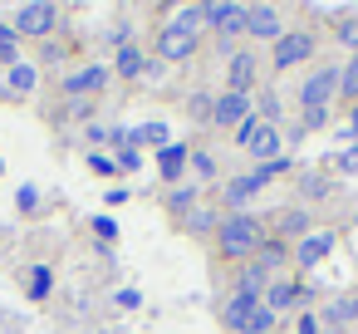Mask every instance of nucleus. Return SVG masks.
Returning a JSON list of instances; mask_svg holds the SVG:
<instances>
[{
	"label": "nucleus",
	"instance_id": "nucleus-1",
	"mask_svg": "<svg viewBox=\"0 0 358 334\" xmlns=\"http://www.w3.org/2000/svg\"><path fill=\"white\" fill-rule=\"evenodd\" d=\"M270 241V231H265V221H255V216H245V211H231V216H221V226H216V256L221 260H255V251Z\"/></svg>",
	"mask_w": 358,
	"mask_h": 334
},
{
	"label": "nucleus",
	"instance_id": "nucleus-2",
	"mask_svg": "<svg viewBox=\"0 0 358 334\" xmlns=\"http://www.w3.org/2000/svg\"><path fill=\"white\" fill-rule=\"evenodd\" d=\"M236 143L255 158V162H270V158H280V128L275 123H265V118H245L241 128H236Z\"/></svg>",
	"mask_w": 358,
	"mask_h": 334
},
{
	"label": "nucleus",
	"instance_id": "nucleus-3",
	"mask_svg": "<svg viewBox=\"0 0 358 334\" xmlns=\"http://www.w3.org/2000/svg\"><path fill=\"white\" fill-rule=\"evenodd\" d=\"M206 30L221 45L241 40L245 35V6H241V0H206Z\"/></svg>",
	"mask_w": 358,
	"mask_h": 334
},
{
	"label": "nucleus",
	"instance_id": "nucleus-4",
	"mask_svg": "<svg viewBox=\"0 0 358 334\" xmlns=\"http://www.w3.org/2000/svg\"><path fill=\"white\" fill-rule=\"evenodd\" d=\"M314 50H319V40H314L309 30H280V40H275V50H270V64H275V69H294V64L314 60Z\"/></svg>",
	"mask_w": 358,
	"mask_h": 334
},
{
	"label": "nucleus",
	"instance_id": "nucleus-5",
	"mask_svg": "<svg viewBox=\"0 0 358 334\" xmlns=\"http://www.w3.org/2000/svg\"><path fill=\"white\" fill-rule=\"evenodd\" d=\"M334 99H338V69L334 64H319L299 84V109H334Z\"/></svg>",
	"mask_w": 358,
	"mask_h": 334
},
{
	"label": "nucleus",
	"instance_id": "nucleus-6",
	"mask_svg": "<svg viewBox=\"0 0 358 334\" xmlns=\"http://www.w3.org/2000/svg\"><path fill=\"white\" fill-rule=\"evenodd\" d=\"M309 300V285L304 280H289V275H275L270 285H265V309H275V314H289V309H299Z\"/></svg>",
	"mask_w": 358,
	"mask_h": 334
},
{
	"label": "nucleus",
	"instance_id": "nucleus-7",
	"mask_svg": "<svg viewBox=\"0 0 358 334\" xmlns=\"http://www.w3.org/2000/svg\"><path fill=\"white\" fill-rule=\"evenodd\" d=\"M334 246H338V236L314 226V231H304V236L294 241V265H299V270H314L319 260H329V256H334Z\"/></svg>",
	"mask_w": 358,
	"mask_h": 334
},
{
	"label": "nucleus",
	"instance_id": "nucleus-8",
	"mask_svg": "<svg viewBox=\"0 0 358 334\" xmlns=\"http://www.w3.org/2000/svg\"><path fill=\"white\" fill-rule=\"evenodd\" d=\"M250 113H255V109H250V99L226 89V94H216V99H211V118H206V123H211V128H241Z\"/></svg>",
	"mask_w": 358,
	"mask_h": 334
},
{
	"label": "nucleus",
	"instance_id": "nucleus-9",
	"mask_svg": "<svg viewBox=\"0 0 358 334\" xmlns=\"http://www.w3.org/2000/svg\"><path fill=\"white\" fill-rule=\"evenodd\" d=\"M196 45H201V40H192V35L177 30V25H162V30H157V55H162L167 64H187V60L196 55Z\"/></svg>",
	"mask_w": 358,
	"mask_h": 334
},
{
	"label": "nucleus",
	"instance_id": "nucleus-10",
	"mask_svg": "<svg viewBox=\"0 0 358 334\" xmlns=\"http://www.w3.org/2000/svg\"><path fill=\"white\" fill-rule=\"evenodd\" d=\"M55 30V6L50 0H30V6L15 15V35H50Z\"/></svg>",
	"mask_w": 358,
	"mask_h": 334
},
{
	"label": "nucleus",
	"instance_id": "nucleus-11",
	"mask_svg": "<svg viewBox=\"0 0 358 334\" xmlns=\"http://www.w3.org/2000/svg\"><path fill=\"white\" fill-rule=\"evenodd\" d=\"M245 35L250 40H280V11L275 6H245Z\"/></svg>",
	"mask_w": 358,
	"mask_h": 334
},
{
	"label": "nucleus",
	"instance_id": "nucleus-12",
	"mask_svg": "<svg viewBox=\"0 0 358 334\" xmlns=\"http://www.w3.org/2000/svg\"><path fill=\"white\" fill-rule=\"evenodd\" d=\"M226 89H231V94H245V99H250V89H255V55H250V50H236V55H231V69H226Z\"/></svg>",
	"mask_w": 358,
	"mask_h": 334
},
{
	"label": "nucleus",
	"instance_id": "nucleus-13",
	"mask_svg": "<svg viewBox=\"0 0 358 334\" xmlns=\"http://www.w3.org/2000/svg\"><path fill=\"white\" fill-rule=\"evenodd\" d=\"M255 305H260V295H241V290H236V295L221 305V324H226L231 334H245V329H250V309H255Z\"/></svg>",
	"mask_w": 358,
	"mask_h": 334
},
{
	"label": "nucleus",
	"instance_id": "nucleus-14",
	"mask_svg": "<svg viewBox=\"0 0 358 334\" xmlns=\"http://www.w3.org/2000/svg\"><path fill=\"white\" fill-rule=\"evenodd\" d=\"M324 329H343V324H358V295H338L324 305Z\"/></svg>",
	"mask_w": 358,
	"mask_h": 334
},
{
	"label": "nucleus",
	"instance_id": "nucleus-15",
	"mask_svg": "<svg viewBox=\"0 0 358 334\" xmlns=\"http://www.w3.org/2000/svg\"><path fill=\"white\" fill-rule=\"evenodd\" d=\"M187 158H192V148H182V143L157 148V172H162V182H177V177L187 172Z\"/></svg>",
	"mask_w": 358,
	"mask_h": 334
},
{
	"label": "nucleus",
	"instance_id": "nucleus-16",
	"mask_svg": "<svg viewBox=\"0 0 358 334\" xmlns=\"http://www.w3.org/2000/svg\"><path fill=\"white\" fill-rule=\"evenodd\" d=\"M103 84H108V69L103 64H89V69H79V74L64 79V94H99Z\"/></svg>",
	"mask_w": 358,
	"mask_h": 334
},
{
	"label": "nucleus",
	"instance_id": "nucleus-17",
	"mask_svg": "<svg viewBox=\"0 0 358 334\" xmlns=\"http://www.w3.org/2000/svg\"><path fill=\"white\" fill-rule=\"evenodd\" d=\"M260 187H265V177H260V172H245V177H236V182L226 187V207H231V211H241V207H245V202H250Z\"/></svg>",
	"mask_w": 358,
	"mask_h": 334
},
{
	"label": "nucleus",
	"instance_id": "nucleus-18",
	"mask_svg": "<svg viewBox=\"0 0 358 334\" xmlns=\"http://www.w3.org/2000/svg\"><path fill=\"white\" fill-rule=\"evenodd\" d=\"M167 25H177V30H187L192 40H201V35H206V6H187V11H177Z\"/></svg>",
	"mask_w": 358,
	"mask_h": 334
},
{
	"label": "nucleus",
	"instance_id": "nucleus-19",
	"mask_svg": "<svg viewBox=\"0 0 358 334\" xmlns=\"http://www.w3.org/2000/svg\"><path fill=\"white\" fill-rule=\"evenodd\" d=\"M143 69H148V64H143V50H138V45H123V50H118V74H123V79H138Z\"/></svg>",
	"mask_w": 358,
	"mask_h": 334
},
{
	"label": "nucleus",
	"instance_id": "nucleus-20",
	"mask_svg": "<svg viewBox=\"0 0 358 334\" xmlns=\"http://www.w3.org/2000/svg\"><path fill=\"white\" fill-rule=\"evenodd\" d=\"M334 40L358 55V15H338V20H334Z\"/></svg>",
	"mask_w": 358,
	"mask_h": 334
},
{
	"label": "nucleus",
	"instance_id": "nucleus-21",
	"mask_svg": "<svg viewBox=\"0 0 358 334\" xmlns=\"http://www.w3.org/2000/svg\"><path fill=\"white\" fill-rule=\"evenodd\" d=\"M338 99H348V104H358V55L338 69Z\"/></svg>",
	"mask_w": 358,
	"mask_h": 334
},
{
	"label": "nucleus",
	"instance_id": "nucleus-22",
	"mask_svg": "<svg viewBox=\"0 0 358 334\" xmlns=\"http://www.w3.org/2000/svg\"><path fill=\"white\" fill-rule=\"evenodd\" d=\"M275 226H280V241H289V236H304V231H309V216H304V211H280Z\"/></svg>",
	"mask_w": 358,
	"mask_h": 334
},
{
	"label": "nucleus",
	"instance_id": "nucleus-23",
	"mask_svg": "<svg viewBox=\"0 0 358 334\" xmlns=\"http://www.w3.org/2000/svg\"><path fill=\"white\" fill-rule=\"evenodd\" d=\"M275 324H280V314H275V309H265V305H255V309H250V329H245V334H275Z\"/></svg>",
	"mask_w": 358,
	"mask_h": 334
},
{
	"label": "nucleus",
	"instance_id": "nucleus-24",
	"mask_svg": "<svg viewBox=\"0 0 358 334\" xmlns=\"http://www.w3.org/2000/svg\"><path fill=\"white\" fill-rule=\"evenodd\" d=\"M50 280H55V275H50V265H35V270L25 275V290H30L35 300H45V295H50Z\"/></svg>",
	"mask_w": 358,
	"mask_h": 334
},
{
	"label": "nucleus",
	"instance_id": "nucleus-25",
	"mask_svg": "<svg viewBox=\"0 0 358 334\" xmlns=\"http://www.w3.org/2000/svg\"><path fill=\"white\" fill-rule=\"evenodd\" d=\"M35 84H40V74H35L30 64H15V69H10V89H15V94H30Z\"/></svg>",
	"mask_w": 358,
	"mask_h": 334
},
{
	"label": "nucleus",
	"instance_id": "nucleus-26",
	"mask_svg": "<svg viewBox=\"0 0 358 334\" xmlns=\"http://www.w3.org/2000/svg\"><path fill=\"white\" fill-rule=\"evenodd\" d=\"M187 226H192V231H216V226H221V216H216V211H206V207H192V211H187Z\"/></svg>",
	"mask_w": 358,
	"mask_h": 334
},
{
	"label": "nucleus",
	"instance_id": "nucleus-27",
	"mask_svg": "<svg viewBox=\"0 0 358 334\" xmlns=\"http://www.w3.org/2000/svg\"><path fill=\"white\" fill-rule=\"evenodd\" d=\"M167 207H172V211H177V216H187V211H192V207H196V187H177V192H172V202H167Z\"/></svg>",
	"mask_w": 358,
	"mask_h": 334
},
{
	"label": "nucleus",
	"instance_id": "nucleus-28",
	"mask_svg": "<svg viewBox=\"0 0 358 334\" xmlns=\"http://www.w3.org/2000/svg\"><path fill=\"white\" fill-rule=\"evenodd\" d=\"M15 40H20V35H15V25L0 20V60H10V64H15Z\"/></svg>",
	"mask_w": 358,
	"mask_h": 334
},
{
	"label": "nucleus",
	"instance_id": "nucleus-29",
	"mask_svg": "<svg viewBox=\"0 0 358 334\" xmlns=\"http://www.w3.org/2000/svg\"><path fill=\"white\" fill-rule=\"evenodd\" d=\"M329 118H334V109H304V123L299 128H314L319 133V128H329Z\"/></svg>",
	"mask_w": 358,
	"mask_h": 334
},
{
	"label": "nucleus",
	"instance_id": "nucleus-30",
	"mask_svg": "<svg viewBox=\"0 0 358 334\" xmlns=\"http://www.w3.org/2000/svg\"><path fill=\"white\" fill-rule=\"evenodd\" d=\"M113 162H118V172H138V167H143L138 148H118V158H113Z\"/></svg>",
	"mask_w": 358,
	"mask_h": 334
},
{
	"label": "nucleus",
	"instance_id": "nucleus-31",
	"mask_svg": "<svg viewBox=\"0 0 358 334\" xmlns=\"http://www.w3.org/2000/svg\"><path fill=\"white\" fill-rule=\"evenodd\" d=\"M89 167H94L99 177H113V172H118V162H113L108 153H89Z\"/></svg>",
	"mask_w": 358,
	"mask_h": 334
},
{
	"label": "nucleus",
	"instance_id": "nucleus-32",
	"mask_svg": "<svg viewBox=\"0 0 358 334\" xmlns=\"http://www.w3.org/2000/svg\"><path fill=\"white\" fill-rule=\"evenodd\" d=\"M187 162L196 167V177H216V158H211V153H192Z\"/></svg>",
	"mask_w": 358,
	"mask_h": 334
},
{
	"label": "nucleus",
	"instance_id": "nucleus-33",
	"mask_svg": "<svg viewBox=\"0 0 358 334\" xmlns=\"http://www.w3.org/2000/svg\"><path fill=\"white\" fill-rule=\"evenodd\" d=\"M255 172H260V177L270 182V177H280V172H289V162H285V158H270V162H260Z\"/></svg>",
	"mask_w": 358,
	"mask_h": 334
},
{
	"label": "nucleus",
	"instance_id": "nucleus-34",
	"mask_svg": "<svg viewBox=\"0 0 358 334\" xmlns=\"http://www.w3.org/2000/svg\"><path fill=\"white\" fill-rule=\"evenodd\" d=\"M294 334H324L319 314H309V309H304V314H299V329H294Z\"/></svg>",
	"mask_w": 358,
	"mask_h": 334
},
{
	"label": "nucleus",
	"instance_id": "nucleus-35",
	"mask_svg": "<svg viewBox=\"0 0 358 334\" xmlns=\"http://www.w3.org/2000/svg\"><path fill=\"white\" fill-rule=\"evenodd\" d=\"M94 231H99L103 241H113V236H118V226H113V216H94Z\"/></svg>",
	"mask_w": 358,
	"mask_h": 334
},
{
	"label": "nucleus",
	"instance_id": "nucleus-36",
	"mask_svg": "<svg viewBox=\"0 0 358 334\" xmlns=\"http://www.w3.org/2000/svg\"><path fill=\"white\" fill-rule=\"evenodd\" d=\"M338 167H343V177H358V148H348V153L338 158Z\"/></svg>",
	"mask_w": 358,
	"mask_h": 334
},
{
	"label": "nucleus",
	"instance_id": "nucleus-37",
	"mask_svg": "<svg viewBox=\"0 0 358 334\" xmlns=\"http://www.w3.org/2000/svg\"><path fill=\"white\" fill-rule=\"evenodd\" d=\"M35 202H40L35 187H20V211H35Z\"/></svg>",
	"mask_w": 358,
	"mask_h": 334
},
{
	"label": "nucleus",
	"instance_id": "nucleus-38",
	"mask_svg": "<svg viewBox=\"0 0 358 334\" xmlns=\"http://www.w3.org/2000/svg\"><path fill=\"white\" fill-rule=\"evenodd\" d=\"M348 133H353V138H358V104H353V109H348Z\"/></svg>",
	"mask_w": 358,
	"mask_h": 334
},
{
	"label": "nucleus",
	"instance_id": "nucleus-39",
	"mask_svg": "<svg viewBox=\"0 0 358 334\" xmlns=\"http://www.w3.org/2000/svg\"><path fill=\"white\" fill-rule=\"evenodd\" d=\"M201 6H206V0H201Z\"/></svg>",
	"mask_w": 358,
	"mask_h": 334
},
{
	"label": "nucleus",
	"instance_id": "nucleus-40",
	"mask_svg": "<svg viewBox=\"0 0 358 334\" xmlns=\"http://www.w3.org/2000/svg\"><path fill=\"white\" fill-rule=\"evenodd\" d=\"M353 221H358V216H353Z\"/></svg>",
	"mask_w": 358,
	"mask_h": 334
}]
</instances>
